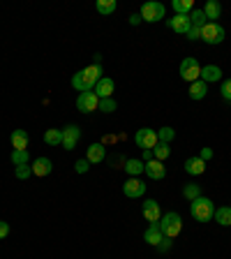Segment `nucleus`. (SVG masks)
<instances>
[{"label": "nucleus", "mask_w": 231, "mask_h": 259, "mask_svg": "<svg viewBox=\"0 0 231 259\" xmlns=\"http://www.w3.org/2000/svg\"><path fill=\"white\" fill-rule=\"evenodd\" d=\"M102 79V65H88L86 70L76 72L74 76H72V88L79 93H93V88H95V83Z\"/></svg>", "instance_id": "1"}, {"label": "nucleus", "mask_w": 231, "mask_h": 259, "mask_svg": "<svg viewBox=\"0 0 231 259\" xmlns=\"http://www.w3.org/2000/svg\"><path fill=\"white\" fill-rule=\"evenodd\" d=\"M190 213H192V218L197 222H208L213 220V215H215V204L208 199V197H197L194 201H190Z\"/></svg>", "instance_id": "2"}, {"label": "nucleus", "mask_w": 231, "mask_h": 259, "mask_svg": "<svg viewBox=\"0 0 231 259\" xmlns=\"http://www.w3.org/2000/svg\"><path fill=\"white\" fill-rule=\"evenodd\" d=\"M160 229L162 234H164V238H176L178 234L183 232V218L178 215L176 210H171V213H164V215L160 218Z\"/></svg>", "instance_id": "3"}, {"label": "nucleus", "mask_w": 231, "mask_h": 259, "mask_svg": "<svg viewBox=\"0 0 231 259\" xmlns=\"http://www.w3.org/2000/svg\"><path fill=\"white\" fill-rule=\"evenodd\" d=\"M224 37H226V30L215 21H208L204 28H201V39H204L206 44H210V47L222 44L224 42Z\"/></svg>", "instance_id": "4"}, {"label": "nucleus", "mask_w": 231, "mask_h": 259, "mask_svg": "<svg viewBox=\"0 0 231 259\" xmlns=\"http://www.w3.org/2000/svg\"><path fill=\"white\" fill-rule=\"evenodd\" d=\"M134 144L139 146V148H144V151H153V148L160 144V139H157V130H151V127L136 130Z\"/></svg>", "instance_id": "5"}, {"label": "nucleus", "mask_w": 231, "mask_h": 259, "mask_svg": "<svg viewBox=\"0 0 231 259\" xmlns=\"http://www.w3.org/2000/svg\"><path fill=\"white\" fill-rule=\"evenodd\" d=\"M201 76V65L197 58H185L183 63H180V79L188 81V83H194V81H199Z\"/></svg>", "instance_id": "6"}, {"label": "nucleus", "mask_w": 231, "mask_h": 259, "mask_svg": "<svg viewBox=\"0 0 231 259\" xmlns=\"http://www.w3.org/2000/svg\"><path fill=\"white\" fill-rule=\"evenodd\" d=\"M164 5H162V3H155V0H153V3H144V5H141V19H144V21H148V23H157V21H162V19H164Z\"/></svg>", "instance_id": "7"}, {"label": "nucleus", "mask_w": 231, "mask_h": 259, "mask_svg": "<svg viewBox=\"0 0 231 259\" xmlns=\"http://www.w3.org/2000/svg\"><path fill=\"white\" fill-rule=\"evenodd\" d=\"M97 107H100V97H97L95 93H79V97H76V109H79L81 113H93V111H97Z\"/></svg>", "instance_id": "8"}, {"label": "nucleus", "mask_w": 231, "mask_h": 259, "mask_svg": "<svg viewBox=\"0 0 231 259\" xmlns=\"http://www.w3.org/2000/svg\"><path fill=\"white\" fill-rule=\"evenodd\" d=\"M123 192H125V197H129V199H139V197L146 194V183L141 178H127L123 183Z\"/></svg>", "instance_id": "9"}, {"label": "nucleus", "mask_w": 231, "mask_h": 259, "mask_svg": "<svg viewBox=\"0 0 231 259\" xmlns=\"http://www.w3.org/2000/svg\"><path fill=\"white\" fill-rule=\"evenodd\" d=\"M81 139V130L76 125H65L63 127V148L65 151H74Z\"/></svg>", "instance_id": "10"}, {"label": "nucleus", "mask_w": 231, "mask_h": 259, "mask_svg": "<svg viewBox=\"0 0 231 259\" xmlns=\"http://www.w3.org/2000/svg\"><path fill=\"white\" fill-rule=\"evenodd\" d=\"M167 26L171 28L173 32H178V35H188V30L192 28L190 14H176L173 19H167Z\"/></svg>", "instance_id": "11"}, {"label": "nucleus", "mask_w": 231, "mask_h": 259, "mask_svg": "<svg viewBox=\"0 0 231 259\" xmlns=\"http://www.w3.org/2000/svg\"><path fill=\"white\" fill-rule=\"evenodd\" d=\"M141 213H144V218L148 222H160V218H162V210H160V204H157L155 199H146L144 204H141Z\"/></svg>", "instance_id": "12"}, {"label": "nucleus", "mask_w": 231, "mask_h": 259, "mask_svg": "<svg viewBox=\"0 0 231 259\" xmlns=\"http://www.w3.org/2000/svg\"><path fill=\"white\" fill-rule=\"evenodd\" d=\"M113 91H116V83H113V79H109V76H102V79L95 83V88H93V93H95L100 100H107V97H111Z\"/></svg>", "instance_id": "13"}, {"label": "nucleus", "mask_w": 231, "mask_h": 259, "mask_svg": "<svg viewBox=\"0 0 231 259\" xmlns=\"http://www.w3.org/2000/svg\"><path fill=\"white\" fill-rule=\"evenodd\" d=\"M162 238H164V234H162V229H160V225H157V222H153V225L144 232V241L148 243V245H153V248H157V245H160Z\"/></svg>", "instance_id": "14"}, {"label": "nucleus", "mask_w": 231, "mask_h": 259, "mask_svg": "<svg viewBox=\"0 0 231 259\" xmlns=\"http://www.w3.org/2000/svg\"><path fill=\"white\" fill-rule=\"evenodd\" d=\"M146 174H148V178H153V181H162V178L167 176V169H164V164H162L160 160L153 157L151 162H146Z\"/></svg>", "instance_id": "15"}, {"label": "nucleus", "mask_w": 231, "mask_h": 259, "mask_svg": "<svg viewBox=\"0 0 231 259\" xmlns=\"http://www.w3.org/2000/svg\"><path fill=\"white\" fill-rule=\"evenodd\" d=\"M104 157H107V148H104V144H90L88 146L86 160L90 162V164H100V162H104Z\"/></svg>", "instance_id": "16"}, {"label": "nucleus", "mask_w": 231, "mask_h": 259, "mask_svg": "<svg viewBox=\"0 0 231 259\" xmlns=\"http://www.w3.org/2000/svg\"><path fill=\"white\" fill-rule=\"evenodd\" d=\"M201 81H206V83H215V81H222V67L220 65H206V67H201Z\"/></svg>", "instance_id": "17"}, {"label": "nucleus", "mask_w": 231, "mask_h": 259, "mask_svg": "<svg viewBox=\"0 0 231 259\" xmlns=\"http://www.w3.org/2000/svg\"><path fill=\"white\" fill-rule=\"evenodd\" d=\"M12 141V148L14 151H28V141H30V137H28L26 130H14L10 137Z\"/></svg>", "instance_id": "18"}, {"label": "nucleus", "mask_w": 231, "mask_h": 259, "mask_svg": "<svg viewBox=\"0 0 231 259\" xmlns=\"http://www.w3.org/2000/svg\"><path fill=\"white\" fill-rule=\"evenodd\" d=\"M54 171V162L49 160V157H37V160L32 162V174L35 176H49V174Z\"/></svg>", "instance_id": "19"}, {"label": "nucleus", "mask_w": 231, "mask_h": 259, "mask_svg": "<svg viewBox=\"0 0 231 259\" xmlns=\"http://www.w3.org/2000/svg\"><path fill=\"white\" fill-rule=\"evenodd\" d=\"M185 171H188L190 176H201V174L206 171V162L201 160L199 155H197V157H188V160H185Z\"/></svg>", "instance_id": "20"}, {"label": "nucleus", "mask_w": 231, "mask_h": 259, "mask_svg": "<svg viewBox=\"0 0 231 259\" xmlns=\"http://www.w3.org/2000/svg\"><path fill=\"white\" fill-rule=\"evenodd\" d=\"M206 93H208V83L206 81H194V83H190V100H194V102H199V100H204Z\"/></svg>", "instance_id": "21"}, {"label": "nucleus", "mask_w": 231, "mask_h": 259, "mask_svg": "<svg viewBox=\"0 0 231 259\" xmlns=\"http://www.w3.org/2000/svg\"><path fill=\"white\" fill-rule=\"evenodd\" d=\"M123 169L129 174V178H136L139 174L146 171V162H144V160H136V157H129V160L125 162Z\"/></svg>", "instance_id": "22"}, {"label": "nucleus", "mask_w": 231, "mask_h": 259, "mask_svg": "<svg viewBox=\"0 0 231 259\" xmlns=\"http://www.w3.org/2000/svg\"><path fill=\"white\" fill-rule=\"evenodd\" d=\"M44 144L47 146H63V130L49 127L47 132H44Z\"/></svg>", "instance_id": "23"}, {"label": "nucleus", "mask_w": 231, "mask_h": 259, "mask_svg": "<svg viewBox=\"0 0 231 259\" xmlns=\"http://www.w3.org/2000/svg\"><path fill=\"white\" fill-rule=\"evenodd\" d=\"M204 14H206V19H220L222 16V5L217 3V0H206V5H204Z\"/></svg>", "instance_id": "24"}, {"label": "nucleus", "mask_w": 231, "mask_h": 259, "mask_svg": "<svg viewBox=\"0 0 231 259\" xmlns=\"http://www.w3.org/2000/svg\"><path fill=\"white\" fill-rule=\"evenodd\" d=\"M213 220L222 227H231V206H222V208H215V215Z\"/></svg>", "instance_id": "25"}, {"label": "nucleus", "mask_w": 231, "mask_h": 259, "mask_svg": "<svg viewBox=\"0 0 231 259\" xmlns=\"http://www.w3.org/2000/svg\"><path fill=\"white\" fill-rule=\"evenodd\" d=\"M171 7H173L176 14H190V12L194 10V3L192 0H173Z\"/></svg>", "instance_id": "26"}, {"label": "nucleus", "mask_w": 231, "mask_h": 259, "mask_svg": "<svg viewBox=\"0 0 231 259\" xmlns=\"http://www.w3.org/2000/svg\"><path fill=\"white\" fill-rule=\"evenodd\" d=\"M183 197L190 201H194L197 197H201V185L199 183H188L183 185Z\"/></svg>", "instance_id": "27"}, {"label": "nucleus", "mask_w": 231, "mask_h": 259, "mask_svg": "<svg viewBox=\"0 0 231 259\" xmlns=\"http://www.w3.org/2000/svg\"><path fill=\"white\" fill-rule=\"evenodd\" d=\"M97 12H100V14H104V16H109V14H113V12H116V0H97Z\"/></svg>", "instance_id": "28"}, {"label": "nucleus", "mask_w": 231, "mask_h": 259, "mask_svg": "<svg viewBox=\"0 0 231 259\" xmlns=\"http://www.w3.org/2000/svg\"><path fill=\"white\" fill-rule=\"evenodd\" d=\"M190 23H192V26H197V28H204L206 23H208L204 10H192V12H190Z\"/></svg>", "instance_id": "29"}, {"label": "nucleus", "mask_w": 231, "mask_h": 259, "mask_svg": "<svg viewBox=\"0 0 231 259\" xmlns=\"http://www.w3.org/2000/svg\"><path fill=\"white\" fill-rule=\"evenodd\" d=\"M157 139H160L162 144H171V141L176 139V130L169 127V125H167V127H160V130H157Z\"/></svg>", "instance_id": "30"}, {"label": "nucleus", "mask_w": 231, "mask_h": 259, "mask_svg": "<svg viewBox=\"0 0 231 259\" xmlns=\"http://www.w3.org/2000/svg\"><path fill=\"white\" fill-rule=\"evenodd\" d=\"M169 153H171V151H169V144H162V141L155 146V148H153V157H155V160H160V162L167 160Z\"/></svg>", "instance_id": "31"}, {"label": "nucleus", "mask_w": 231, "mask_h": 259, "mask_svg": "<svg viewBox=\"0 0 231 259\" xmlns=\"http://www.w3.org/2000/svg\"><path fill=\"white\" fill-rule=\"evenodd\" d=\"M28 160H30L28 151H12V164H14V167H21V164H28Z\"/></svg>", "instance_id": "32"}, {"label": "nucleus", "mask_w": 231, "mask_h": 259, "mask_svg": "<svg viewBox=\"0 0 231 259\" xmlns=\"http://www.w3.org/2000/svg\"><path fill=\"white\" fill-rule=\"evenodd\" d=\"M100 111H104V113H111V111H116L118 109V102L113 100V97H107V100H100Z\"/></svg>", "instance_id": "33"}, {"label": "nucleus", "mask_w": 231, "mask_h": 259, "mask_svg": "<svg viewBox=\"0 0 231 259\" xmlns=\"http://www.w3.org/2000/svg\"><path fill=\"white\" fill-rule=\"evenodd\" d=\"M14 176L19 178V181H26L28 176H32V167H30V164H21V167L14 169Z\"/></svg>", "instance_id": "34"}, {"label": "nucleus", "mask_w": 231, "mask_h": 259, "mask_svg": "<svg viewBox=\"0 0 231 259\" xmlns=\"http://www.w3.org/2000/svg\"><path fill=\"white\" fill-rule=\"evenodd\" d=\"M220 93H222V100H224V102H231V79L222 81Z\"/></svg>", "instance_id": "35"}, {"label": "nucleus", "mask_w": 231, "mask_h": 259, "mask_svg": "<svg viewBox=\"0 0 231 259\" xmlns=\"http://www.w3.org/2000/svg\"><path fill=\"white\" fill-rule=\"evenodd\" d=\"M88 169H90V162L83 157V160H76L74 162V171L76 174H88Z\"/></svg>", "instance_id": "36"}, {"label": "nucleus", "mask_w": 231, "mask_h": 259, "mask_svg": "<svg viewBox=\"0 0 231 259\" xmlns=\"http://www.w3.org/2000/svg\"><path fill=\"white\" fill-rule=\"evenodd\" d=\"M188 39L190 42H197V39H201V28H197V26H192L188 30Z\"/></svg>", "instance_id": "37"}, {"label": "nucleus", "mask_w": 231, "mask_h": 259, "mask_svg": "<svg viewBox=\"0 0 231 259\" xmlns=\"http://www.w3.org/2000/svg\"><path fill=\"white\" fill-rule=\"evenodd\" d=\"M171 245H173V238H162V243L157 245V250H160V252H169Z\"/></svg>", "instance_id": "38"}, {"label": "nucleus", "mask_w": 231, "mask_h": 259, "mask_svg": "<svg viewBox=\"0 0 231 259\" xmlns=\"http://www.w3.org/2000/svg\"><path fill=\"white\" fill-rule=\"evenodd\" d=\"M199 157L204 162H208V160H213V148H208V146H206V148H201V153H199Z\"/></svg>", "instance_id": "39"}, {"label": "nucleus", "mask_w": 231, "mask_h": 259, "mask_svg": "<svg viewBox=\"0 0 231 259\" xmlns=\"http://www.w3.org/2000/svg\"><path fill=\"white\" fill-rule=\"evenodd\" d=\"M10 236V225H7L5 220H0V238Z\"/></svg>", "instance_id": "40"}, {"label": "nucleus", "mask_w": 231, "mask_h": 259, "mask_svg": "<svg viewBox=\"0 0 231 259\" xmlns=\"http://www.w3.org/2000/svg\"><path fill=\"white\" fill-rule=\"evenodd\" d=\"M127 21H129V26H139V23L144 21V19H141V14H129Z\"/></svg>", "instance_id": "41"}, {"label": "nucleus", "mask_w": 231, "mask_h": 259, "mask_svg": "<svg viewBox=\"0 0 231 259\" xmlns=\"http://www.w3.org/2000/svg\"><path fill=\"white\" fill-rule=\"evenodd\" d=\"M144 160L151 162V160H153V151H144Z\"/></svg>", "instance_id": "42"}, {"label": "nucleus", "mask_w": 231, "mask_h": 259, "mask_svg": "<svg viewBox=\"0 0 231 259\" xmlns=\"http://www.w3.org/2000/svg\"><path fill=\"white\" fill-rule=\"evenodd\" d=\"M229 206H231V204H229Z\"/></svg>", "instance_id": "43"}]
</instances>
